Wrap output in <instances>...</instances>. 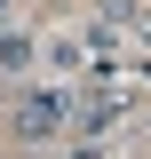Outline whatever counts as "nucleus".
I'll return each mask as SVG.
<instances>
[{"label":"nucleus","mask_w":151,"mask_h":159,"mask_svg":"<svg viewBox=\"0 0 151 159\" xmlns=\"http://www.w3.org/2000/svg\"><path fill=\"white\" fill-rule=\"evenodd\" d=\"M64 119H72V96H48V88H40V96L16 103L8 127H16V143H48V135H64Z\"/></svg>","instance_id":"obj_1"},{"label":"nucleus","mask_w":151,"mask_h":159,"mask_svg":"<svg viewBox=\"0 0 151 159\" xmlns=\"http://www.w3.org/2000/svg\"><path fill=\"white\" fill-rule=\"evenodd\" d=\"M119 111H127V96H112V88H103V96H88V103H72V119L88 127V135H103V127H112Z\"/></svg>","instance_id":"obj_2"},{"label":"nucleus","mask_w":151,"mask_h":159,"mask_svg":"<svg viewBox=\"0 0 151 159\" xmlns=\"http://www.w3.org/2000/svg\"><path fill=\"white\" fill-rule=\"evenodd\" d=\"M24 64H32V40L16 24H0V72H24Z\"/></svg>","instance_id":"obj_3"},{"label":"nucleus","mask_w":151,"mask_h":159,"mask_svg":"<svg viewBox=\"0 0 151 159\" xmlns=\"http://www.w3.org/2000/svg\"><path fill=\"white\" fill-rule=\"evenodd\" d=\"M119 32H127L135 48H151V0H135V8H127V24H119Z\"/></svg>","instance_id":"obj_4"},{"label":"nucleus","mask_w":151,"mask_h":159,"mask_svg":"<svg viewBox=\"0 0 151 159\" xmlns=\"http://www.w3.org/2000/svg\"><path fill=\"white\" fill-rule=\"evenodd\" d=\"M72 159H103V151H95V143H80V151H72Z\"/></svg>","instance_id":"obj_5"},{"label":"nucleus","mask_w":151,"mask_h":159,"mask_svg":"<svg viewBox=\"0 0 151 159\" xmlns=\"http://www.w3.org/2000/svg\"><path fill=\"white\" fill-rule=\"evenodd\" d=\"M8 16H16V0H0V24H8Z\"/></svg>","instance_id":"obj_6"}]
</instances>
